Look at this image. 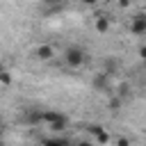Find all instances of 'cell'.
Returning <instances> with one entry per match:
<instances>
[{"label": "cell", "mask_w": 146, "mask_h": 146, "mask_svg": "<svg viewBox=\"0 0 146 146\" xmlns=\"http://www.w3.org/2000/svg\"><path fill=\"white\" fill-rule=\"evenodd\" d=\"M66 125H68V119L62 114V116H57L55 121H50L48 123V128L52 130V132H62V130H66Z\"/></svg>", "instance_id": "cell-6"}, {"label": "cell", "mask_w": 146, "mask_h": 146, "mask_svg": "<svg viewBox=\"0 0 146 146\" xmlns=\"http://www.w3.org/2000/svg\"><path fill=\"white\" fill-rule=\"evenodd\" d=\"M91 87L96 89V91H107V87H110V75L103 71V73H98L94 80H91Z\"/></svg>", "instance_id": "cell-4"}, {"label": "cell", "mask_w": 146, "mask_h": 146, "mask_svg": "<svg viewBox=\"0 0 146 146\" xmlns=\"http://www.w3.org/2000/svg\"><path fill=\"white\" fill-rule=\"evenodd\" d=\"M25 121L32 123V125H39L41 123V112H27L25 114Z\"/></svg>", "instance_id": "cell-8"}, {"label": "cell", "mask_w": 146, "mask_h": 146, "mask_svg": "<svg viewBox=\"0 0 146 146\" xmlns=\"http://www.w3.org/2000/svg\"><path fill=\"white\" fill-rule=\"evenodd\" d=\"M119 96L125 100V98L130 96V87H128V84H121V87H119Z\"/></svg>", "instance_id": "cell-12"}, {"label": "cell", "mask_w": 146, "mask_h": 146, "mask_svg": "<svg viewBox=\"0 0 146 146\" xmlns=\"http://www.w3.org/2000/svg\"><path fill=\"white\" fill-rule=\"evenodd\" d=\"M64 59H66V66H68V68H80V66L84 64V50L78 48V46H71V48L66 50Z\"/></svg>", "instance_id": "cell-1"}, {"label": "cell", "mask_w": 146, "mask_h": 146, "mask_svg": "<svg viewBox=\"0 0 146 146\" xmlns=\"http://www.w3.org/2000/svg\"><path fill=\"white\" fill-rule=\"evenodd\" d=\"M0 135H2V125H0Z\"/></svg>", "instance_id": "cell-19"}, {"label": "cell", "mask_w": 146, "mask_h": 146, "mask_svg": "<svg viewBox=\"0 0 146 146\" xmlns=\"http://www.w3.org/2000/svg\"><path fill=\"white\" fill-rule=\"evenodd\" d=\"M121 105H123V98H121V96H112V98H110V103H107V107H110L112 112H119V110H121Z\"/></svg>", "instance_id": "cell-7"}, {"label": "cell", "mask_w": 146, "mask_h": 146, "mask_svg": "<svg viewBox=\"0 0 146 146\" xmlns=\"http://www.w3.org/2000/svg\"><path fill=\"white\" fill-rule=\"evenodd\" d=\"M43 2H46V5H50V7H55V5H62L64 0H43Z\"/></svg>", "instance_id": "cell-15"}, {"label": "cell", "mask_w": 146, "mask_h": 146, "mask_svg": "<svg viewBox=\"0 0 146 146\" xmlns=\"http://www.w3.org/2000/svg\"><path fill=\"white\" fill-rule=\"evenodd\" d=\"M94 27H96V32L105 34V32H110L112 23H110V18H107L105 14H98V16H96V21H94Z\"/></svg>", "instance_id": "cell-5"}, {"label": "cell", "mask_w": 146, "mask_h": 146, "mask_svg": "<svg viewBox=\"0 0 146 146\" xmlns=\"http://www.w3.org/2000/svg\"><path fill=\"white\" fill-rule=\"evenodd\" d=\"M144 68H146V59H144Z\"/></svg>", "instance_id": "cell-20"}, {"label": "cell", "mask_w": 146, "mask_h": 146, "mask_svg": "<svg viewBox=\"0 0 146 146\" xmlns=\"http://www.w3.org/2000/svg\"><path fill=\"white\" fill-rule=\"evenodd\" d=\"M98 130H103V125H100V123H91V125H89V132H91V135H96Z\"/></svg>", "instance_id": "cell-13"}, {"label": "cell", "mask_w": 146, "mask_h": 146, "mask_svg": "<svg viewBox=\"0 0 146 146\" xmlns=\"http://www.w3.org/2000/svg\"><path fill=\"white\" fill-rule=\"evenodd\" d=\"M34 57H36L39 62H50V59L55 57V48H52L50 43H41V46L34 48Z\"/></svg>", "instance_id": "cell-3"}, {"label": "cell", "mask_w": 146, "mask_h": 146, "mask_svg": "<svg viewBox=\"0 0 146 146\" xmlns=\"http://www.w3.org/2000/svg\"><path fill=\"white\" fill-rule=\"evenodd\" d=\"M144 14H146V7H144Z\"/></svg>", "instance_id": "cell-21"}, {"label": "cell", "mask_w": 146, "mask_h": 146, "mask_svg": "<svg viewBox=\"0 0 146 146\" xmlns=\"http://www.w3.org/2000/svg\"><path fill=\"white\" fill-rule=\"evenodd\" d=\"M116 144H119V146H128V144H130V141H128V139H125V137H119V139H116Z\"/></svg>", "instance_id": "cell-14"}, {"label": "cell", "mask_w": 146, "mask_h": 146, "mask_svg": "<svg viewBox=\"0 0 146 146\" xmlns=\"http://www.w3.org/2000/svg\"><path fill=\"white\" fill-rule=\"evenodd\" d=\"M130 5V0H119V7H128Z\"/></svg>", "instance_id": "cell-17"}, {"label": "cell", "mask_w": 146, "mask_h": 146, "mask_svg": "<svg viewBox=\"0 0 146 146\" xmlns=\"http://www.w3.org/2000/svg\"><path fill=\"white\" fill-rule=\"evenodd\" d=\"M139 57H141V59H146V46H141V48H139Z\"/></svg>", "instance_id": "cell-16"}, {"label": "cell", "mask_w": 146, "mask_h": 146, "mask_svg": "<svg viewBox=\"0 0 146 146\" xmlns=\"http://www.w3.org/2000/svg\"><path fill=\"white\" fill-rule=\"evenodd\" d=\"M94 137H96V141H98V144H110V135H107L105 130H98Z\"/></svg>", "instance_id": "cell-11"}, {"label": "cell", "mask_w": 146, "mask_h": 146, "mask_svg": "<svg viewBox=\"0 0 146 146\" xmlns=\"http://www.w3.org/2000/svg\"><path fill=\"white\" fill-rule=\"evenodd\" d=\"M0 82H2L5 87H9V84H11V75H9V71H7L2 64H0Z\"/></svg>", "instance_id": "cell-10"}, {"label": "cell", "mask_w": 146, "mask_h": 146, "mask_svg": "<svg viewBox=\"0 0 146 146\" xmlns=\"http://www.w3.org/2000/svg\"><path fill=\"white\" fill-rule=\"evenodd\" d=\"M82 2H84V5H96L98 0H82Z\"/></svg>", "instance_id": "cell-18"}, {"label": "cell", "mask_w": 146, "mask_h": 146, "mask_svg": "<svg viewBox=\"0 0 146 146\" xmlns=\"http://www.w3.org/2000/svg\"><path fill=\"white\" fill-rule=\"evenodd\" d=\"M130 32L132 34H146V14H135L130 18Z\"/></svg>", "instance_id": "cell-2"}, {"label": "cell", "mask_w": 146, "mask_h": 146, "mask_svg": "<svg viewBox=\"0 0 146 146\" xmlns=\"http://www.w3.org/2000/svg\"><path fill=\"white\" fill-rule=\"evenodd\" d=\"M43 144H48V146H66L68 139H62V137H48V139H43Z\"/></svg>", "instance_id": "cell-9"}]
</instances>
